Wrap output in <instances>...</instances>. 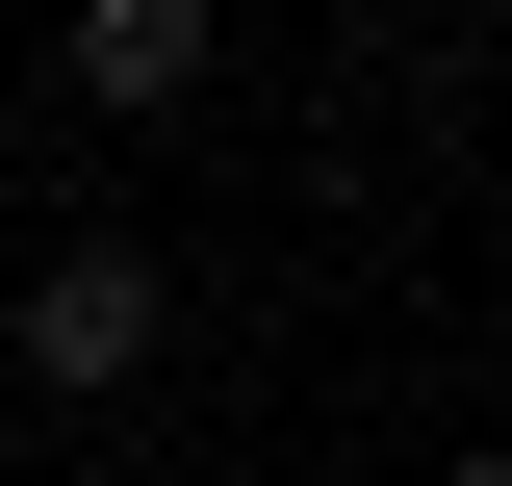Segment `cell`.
Masks as SVG:
<instances>
[{
	"mask_svg": "<svg viewBox=\"0 0 512 486\" xmlns=\"http://www.w3.org/2000/svg\"><path fill=\"white\" fill-rule=\"evenodd\" d=\"M0 333H26V410H128V384L180 359V256L154 231H26Z\"/></svg>",
	"mask_w": 512,
	"mask_h": 486,
	"instance_id": "cell-1",
	"label": "cell"
},
{
	"mask_svg": "<svg viewBox=\"0 0 512 486\" xmlns=\"http://www.w3.org/2000/svg\"><path fill=\"white\" fill-rule=\"evenodd\" d=\"M52 77H77L103 128H154V103H205V77H231V26H205V0H77Z\"/></svg>",
	"mask_w": 512,
	"mask_h": 486,
	"instance_id": "cell-2",
	"label": "cell"
},
{
	"mask_svg": "<svg viewBox=\"0 0 512 486\" xmlns=\"http://www.w3.org/2000/svg\"><path fill=\"white\" fill-rule=\"evenodd\" d=\"M0 282H26V205H0Z\"/></svg>",
	"mask_w": 512,
	"mask_h": 486,
	"instance_id": "cell-3",
	"label": "cell"
},
{
	"mask_svg": "<svg viewBox=\"0 0 512 486\" xmlns=\"http://www.w3.org/2000/svg\"><path fill=\"white\" fill-rule=\"evenodd\" d=\"M436 486H487V461H436Z\"/></svg>",
	"mask_w": 512,
	"mask_h": 486,
	"instance_id": "cell-4",
	"label": "cell"
}]
</instances>
